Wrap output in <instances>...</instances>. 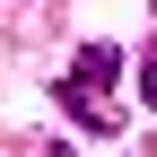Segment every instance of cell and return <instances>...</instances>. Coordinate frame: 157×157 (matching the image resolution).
<instances>
[{
    "instance_id": "cell-1",
    "label": "cell",
    "mask_w": 157,
    "mask_h": 157,
    "mask_svg": "<svg viewBox=\"0 0 157 157\" xmlns=\"http://www.w3.org/2000/svg\"><path fill=\"white\" fill-rule=\"evenodd\" d=\"M52 105H61L78 131H96V140H113V131H122V105H113V96H96V87H78V78L52 87Z\"/></svg>"
},
{
    "instance_id": "cell-2",
    "label": "cell",
    "mask_w": 157,
    "mask_h": 157,
    "mask_svg": "<svg viewBox=\"0 0 157 157\" xmlns=\"http://www.w3.org/2000/svg\"><path fill=\"white\" fill-rule=\"evenodd\" d=\"M70 78H78V87H96V96H113V78H122V44H78Z\"/></svg>"
},
{
    "instance_id": "cell-3",
    "label": "cell",
    "mask_w": 157,
    "mask_h": 157,
    "mask_svg": "<svg viewBox=\"0 0 157 157\" xmlns=\"http://www.w3.org/2000/svg\"><path fill=\"white\" fill-rule=\"evenodd\" d=\"M140 105L157 113V35H148V44H140Z\"/></svg>"
}]
</instances>
